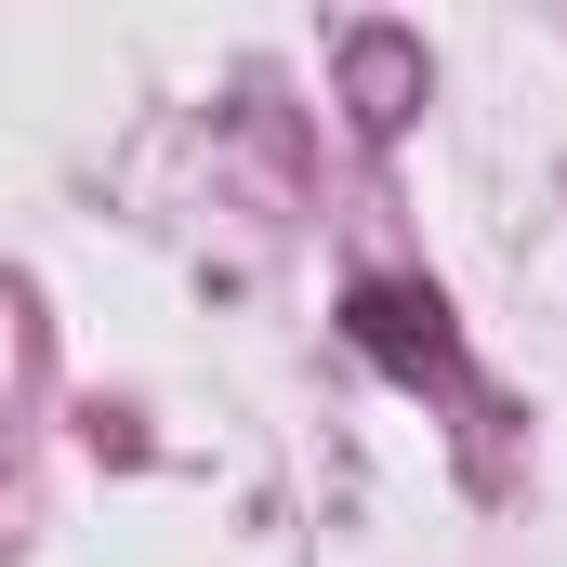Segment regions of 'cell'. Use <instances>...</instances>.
<instances>
[{
	"label": "cell",
	"mask_w": 567,
	"mask_h": 567,
	"mask_svg": "<svg viewBox=\"0 0 567 567\" xmlns=\"http://www.w3.org/2000/svg\"><path fill=\"white\" fill-rule=\"evenodd\" d=\"M343 330H357L383 370H410V383H449V370H462V357H449V303L410 290V278H370L357 303H343Z\"/></svg>",
	"instance_id": "6da1fadb"
},
{
	"label": "cell",
	"mask_w": 567,
	"mask_h": 567,
	"mask_svg": "<svg viewBox=\"0 0 567 567\" xmlns=\"http://www.w3.org/2000/svg\"><path fill=\"white\" fill-rule=\"evenodd\" d=\"M357 93H370L357 120H370V133H396V120H410V106H396V93H410V40H357Z\"/></svg>",
	"instance_id": "7a4b0ae2"
}]
</instances>
